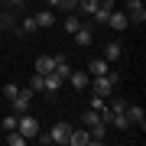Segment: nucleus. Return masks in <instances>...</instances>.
<instances>
[{"label": "nucleus", "instance_id": "423d86ee", "mask_svg": "<svg viewBox=\"0 0 146 146\" xmlns=\"http://www.w3.org/2000/svg\"><path fill=\"white\" fill-rule=\"evenodd\" d=\"M107 26H110V29H117V33H123L127 26H130V20H127V13H123V10H110Z\"/></svg>", "mask_w": 146, "mask_h": 146}, {"label": "nucleus", "instance_id": "cd10ccee", "mask_svg": "<svg viewBox=\"0 0 146 146\" xmlns=\"http://www.w3.org/2000/svg\"><path fill=\"white\" fill-rule=\"evenodd\" d=\"M110 110H114V114H120V110H123L127 107V101H120V98H114V101H110V104H107Z\"/></svg>", "mask_w": 146, "mask_h": 146}, {"label": "nucleus", "instance_id": "c85d7f7f", "mask_svg": "<svg viewBox=\"0 0 146 146\" xmlns=\"http://www.w3.org/2000/svg\"><path fill=\"white\" fill-rule=\"evenodd\" d=\"M58 3H62V10H72V13L78 10V0H58Z\"/></svg>", "mask_w": 146, "mask_h": 146}, {"label": "nucleus", "instance_id": "4468645a", "mask_svg": "<svg viewBox=\"0 0 146 146\" xmlns=\"http://www.w3.org/2000/svg\"><path fill=\"white\" fill-rule=\"evenodd\" d=\"M88 133H91V143H104V140H107V123L98 120L94 127H88Z\"/></svg>", "mask_w": 146, "mask_h": 146}, {"label": "nucleus", "instance_id": "39448f33", "mask_svg": "<svg viewBox=\"0 0 146 146\" xmlns=\"http://www.w3.org/2000/svg\"><path fill=\"white\" fill-rule=\"evenodd\" d=\"M123 114H127V120H130V127H140V130H146V114H143V107H140V104H127V107H123Z\"/></svg>", "mask_w": 146, "mask_h": 146}, {"label": "nucleus", "instance_id": "0eeeda50", "mask_svg": "<svg viewBox=\"0 0 146 146\" xmlns=\"http://www.w3.org/2000/svg\"><path fill=\"white\" fill-rule=\"evenodd\" d=\"M65 81L72 84L75 91H84V88H88V84H91V75H88V72H75V68H72V75H68Z\"/></svg>", "mask_w": 146, "mask_h": 146}, {"label": "nucleus", "instance_id": "5701e85b", "mask_svg": "<svg viewBox=\"0 0 146 146\" xmlns=\"http://www.w3.org/2000/svg\"><path fill=\"white\" fill-rule=\"evenodd\" d=\"M16 94H20V84H3V91H0V98H7V101H13Z\"/></svg>", "mask_w": 146, "mask_h": 146}, {"label": "nucleus", "instance_id": "393cba45", "mask_svg": "<svg viewBox=\"0 0 146 146\" xmlns=\"http://www.w3.org/2000/svg\"><path fill=\"white\" fill-rule=\"evenodd\" d=\"M16 120H20V114H10V117L0 120V127H3V130H16Z\"/></svg>", "mask_w": 146, "mask_h": 146}, {"label": "nucleus", "instance_id": "f03ea898", "mask_svg": "<svg viewBox=\"0 0 146 146\" xmlns=\"http://www.w3.org/2000/svg\"><path fill=\"white\" fill-rule=\"evenodd\" d=\"M127 20L130 23H136V26H143L146 23V7H143V0H127Z\"/></svg>", "mask_w": 146, "mask_h": 146}, {"label": "nucleus", "instance_id": "aec40b11", "mask_svg": "<svg viewBox=\"0 0 146 146\" xmlns=\"http://www.w3.org/2000/svg\"><path fill=\"white\" fill-rule=\"evenodd\" d=\"M7 133H10V136H7V143H10V146H26V143H29L20 130H7Z\"/></svg>", "mask_w": 146, "mask_h": 146}, {"label": "nucleus", "instance_id": "20e7f679", "mask_svg": "<svg viewBox=\"0 0 146 146\" xmlns=\"http://www.w3.org/2000/svg\"><path fill=\"white\" fill-rule=\"evenodd\" d=\"M33 104V88H20V94L10 101V107H13V114H26Z\"/></svg>", "mask_w": 146, "mask_h": 146}, {"label": "nucleus", "instance_id": "6e6552de", "mask_svg": "<svg viewBox=\"0 0 146 146\" xmlns=\"http://www.w3.org/2000/svg\"><path fill=\"white\" fill-rule=\"evenodd\" d=\"M91 42H94V36H91V26H88V23H81V26L75 29V46H81V49H88Z\"/></svg>", "mask_w": 146, "mask_h": 146}, {"label": "nucleus", "instance_id": "dca6fc26", "mask_svg": "<svg viewBox=\"0 0 146 146\" xmlns=\"http://www.w3.org/2000/svg\"><path fill=\"white\" fill-rule=\"evenodd\" d=\"M120 55H123V46H120V42H107V49H104V58H107V62H117Z\"/></svg>", "mask_w": 146, "mask_h": 146}, {"label": "nucleus", "instance_id": "412c9836", "mask_svg": "<svg viewBox=\"0 0 146 146\" xmlns=\"http://www.w3.org/2000/svg\"><path fill=\"white\" fill-rule=\"evenodd\" d=\"M110 127H117V130H127V127H130V120H127V114H123V110L110 117Z\"/></svg>", "mask_w": 146, "mask_h": 146}, {"label": "nucleus", "instance_id": "c756f323", "mask_svg": "<svg viewBox=\"0 0 146 146\" xmlns=\"http://www.w3.org/2000/svg\"><path fill=\"white\" fill-rule=\"evenodd\" d=\"M7 3H10V7H20V3H23V0H7Z\"/></svg>", "mask_w": 146, "mask_h": 146}, {"label": "nucleus", "instance_id": "b1692460", "mask_svg": "<svg viewBox=\"0 0 146 146\" xmlns=\"http://www.w3.org/2000/svg\"><path fill=\"white\" fill-rule=\"evenodd\" d=\"M78 26H81V16H68V20L62 23V29H65V33H75Z\"/></svg>", "mask_w": 146, "mask_h": 146}, {"label": "nucleus", "instance_id": "2eb2a0df", "mask_svg": "<svg viewBox=\"0 0 146 146\" xmlns=\"http://www.w3.org/2000/svg\"><path fill=\"white\" fill-rule=\"evenodd\" d=\"M33 20H36V26H39V29H49V26H55V13H52V10H39L36 16H33Z\"/></svg>", "mask_w": 146, "mask_h": 146}, {"label": "nucleus", "instance_id": "f8f14e48", "mask_svg": "<svg viewBox=\"0 0 146 146\" xmlns=\"http://www.w3.org/2000/svg\"><path fill=\"white\" fill-rule=\"evenodd\" d=\"M16 26H20V20H16V10H3V13H0V29L16 33Z\"/></svg>", "mask_w": 146, "mask_h": 146}, {"label": "nucleus", "instance_id": "9b49d317", "mask_svg": "<svg viewBox=\"0 0 146 146\" xmlns=\"http://www.w3.org/2000/svg\"><path fill=\"white\" fill-rule=\"evenodd\" d=\"M68 133H72L68 123H55L52 130H49V140H52V143H68Z\"/></svg>", "mask_w": 146, "mask_h": 146}, {"label": "nucleus", "instance_id": "473e14b6", "mask_svg": "<svg viewBox=\"0 0 146 146\" xmlns=\"http://www.w3.org/2000/svg\"><path fill=\"white\" fill-rule=\"evenodd\" d=\"M123 3H127V0H123Z\"/></svg>", "mask_w": 146, "mask_h": 146}, {"label": "nucleus", "instance_id": "7c9ffc66", "mask_svg": "<svg viewBox=\"0 0 146 146\" xmlns=\"http://www.w3.org/2000/svg\"><path fill=\"white\" fill-rule=\"evenodd\" d=\"M0 91H3V84H0Z\"/></svg>", "mask_w": 146, "mask_h": 146}, {"label": "nucleus", "instance_id": "bb28decb", "mask_svg": "<svg viewBox=\"0 0 146 146\" xmlns=\"http://www.w3.org/2000/svg\"><path fill=\"white\" fill-rule=\"evenodd\" d=\"M104 104H107V98H101V94H94V98H91V110H101Z\"/></svg>", "mask_w": 146, "mask_h": 146}, {"label": "nucleus", "instance_id": "6ab92c4d", "mask_svg": "<svg viewBox=\"0 0 146 146\" xmlns=\"http://www.w3.org/2000/svg\"><path fill=\"white\" fill-rule=\"evenodd\" d=\"M36 29H39V26H36V20H33V16H26V20L16 26V33H20V36H26V33H36Z\"/></svg>", "mask_w": 146, "mask_h": 146}, {"label": "nucleus", "instance_id": "2f4dec72", "mask_svg": "<svg viewBox=\"0 0 146 146\" xmlns=\"http://www.w3.org/2000/svg\"><path fill=\"white\" fill-rule=\"evenodd\" d=\"M0 3H3V0H0Z\"/></svg>", "mask_w": 146, "mask_h": 146}, {"label": "nucleus", "instance_id": "f257e3e1", "mask_svg": "<svg viewBox=\"0 0 146 146\" xmlns=\"http://www.w3.org/2000/svg\"><path fill=\"white\" fill-rule=\"evenodd\" d=\"M114 84H117V75H94L91 78V88H94V94H101V98H110L114 94Z\"/></svg>", "mask_w": 146, "mask_h": 146}, {"label": "nucleus", "instance_id": "a211bd4d", "mask_svg": "<svg viewBox=\"0 0 146 146\" xmlns=\"http://www.w3.org/2000/svg\"><path fill=\"white\" fill-rule=\"evenodd\" d=\"M55 75H58V78H62V81L68 78V75H72V65L65 62V55H58V62H55Z\"/></svg>", "mask_w": 146, "mask_h": 146}, {"label": "nucleus", "instance_id": "f3484780", "mask_svg": "<svg viewBox=\"0 0 146 146\" xmlns=\"http://www.w3.org/2000/svg\"><path fill=\"white\" fill-rule=\"evenodd\" d=\"M98 3H101V0H78V10H75V13H81V16H91L94 10H98Z\"/></svg>", "mask_w": 146, "mask_h": 146}, {"label": "nucleus", "instance_id": "7ed1b4c3", "mask_svg": "<svg viewBox=\"0 0 146 146\" xmlns=\"http://www.w3.org/2000/svg\"><path fill=\"white\" fill-rule=\"evenodd\" d=\"M16 130L26 136V140H33V136L39 133V120H36V117H29V114H20V120H16Z\"/></svg>", "mask_w": 146, "mask_h": 146}, {"label": "nucleus", "instance_id": "1a4fd4ad", "mask_svg": "<svg viewBox=\"0 0 146 146\" xmlns=\"http://www.w3.org/2000/svg\"><path fill=\"white\" fill-rule=\"evenodd\" d=\"M55 62H58V55H39V58H36V72H39V75L55 72Z\"/></svg>", "mask_w": 146, "mask_h": 146}, {"label": "nucleus", "instance_id": "ddd939ff", "mask_svg": "<svg viewBox=\"0 0 146 146\" xmlns=\"http://www.w3.org/2000/svg\"><path fill=\"white\" fill-rule=\"evenodd\" d=\"M107 72H110L107 58H91V62H88V75H91V78H94V75H107Z\"/></svg>", "mask_w": 146, "mask_h": 146}, {"label": "nucleus", "instance_id": "a878e982", "mask_svg": "<svg viewBox=\"0 0 146 146\" xmlns=\"http://www.w3.org/2000/svg\"><path fill=\"white\" fill-rule=\"evenodd\" d=\"M29 88H33V94H39L42 88H46V84H42V75H39V72L33 75V81H29Z\"/></svg>", "mask_w": 146, "mask_h": 146}, {"label": "nucleus", "instance_id": "9d476101", "mask_svg": "<svg viewBox=\"0 0 146 146\" xmlns=\"http://www.w3.org/2000/svg\"><path fill=\"white\" fill-rule=\"evenodd\" d=\"M68 143H72V146H88V143H91L88 127H81V130H75V127H72V133H68Z\"/></svg>", "mask_w": 146, "mask_h": 146}, {"label": "nucleus", "instance_id": "4be33fe9", "mask_svg": "<svg viewBox=\"0 0 146 146\" xmlns=\"http://www.w3.org/2000/svg\"><path fill=\"white\" fill-rule=\"evenodd\" d=\"M98 120H101V114H98V110H84V114H81V123H84V127H94Z\"/></svg>", "mask_w": 146, "mask_h": 146}]
</instances>
